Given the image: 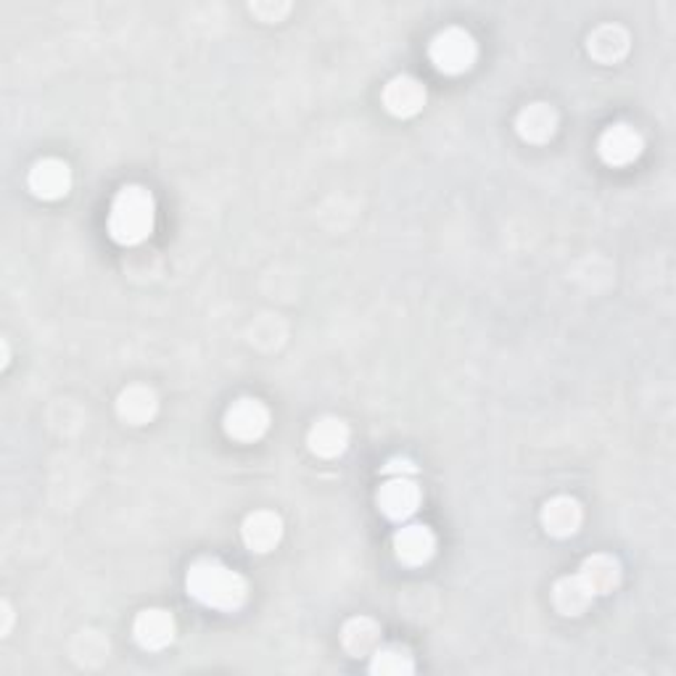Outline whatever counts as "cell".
Here are the masks:
<instances>
[{"mask_svg": "<svg viewBox=\"0 0 676 676\" xmlns=\"http://www.w3.org/2000/svg\"><path fill=\"white\" fill-rule=\"evenodd\" d=\"M186 589L203 608L236 613L249 600V581L217 558H199L188 566Z\"/></svg>", "mask_w": 676, "mask_h": 676, "instance_id": "obj_1", "label": "cell"}, {"mask_svg": "<svg viewBox=\"0 0 676 676\" xmlns=\"http://www.w3.org/2000/svg\"><path fill=\"white\" fill-rule=\"evenodd\" d=\"M153 225H157V201H153L151 190L138 182L119 188L109 207V220H106L111 241L125 249L140 246L151 238Z\"/></svg>", "mask_w": 676, "mask_h": 676, "instance_id": "obj_2", "label": "cell"}, {"mask_svg": "<svg viewBox=\"0 0 676 676\" xmlns=\"http://www.w3.org/2000/svg\"><path fill=\"white\" fill-rule=\"evenodd\" d=\"M376 505L394 524H407L420 510L422 489L410 460H391L386 465V481L378 486Z\"/></svg>", "mask_w": 676, "mask_h": 676, "instance_id": "obj_3", "label": "cell"}, {"mask_svg": "<svg viewBox=\"0 0 676 676\" xmlns=\"http://www.w3.org/2000/svg\"><path fill=\"white\" fill-rule=\"evenodd\" d=\"M428 59L436 72L449 77L465 74L478 59V42L465 27H444L428 42Z\"/></svg>", "mask_w": 676, "mask_h": 676, "instance_id": "obj_4", "label": "cell"}, {"mask_svg": "<svg viewBox=\"0 0 676 676\" xmlns=\"http://www.w3.org/2000/svg\"><path fill=\"white\" fill-rule=\"evenodd\" d=\"M270 422L272 415L262 399L241 397L225 410L222 428L225 434H228V439L238 444H254L270 431Z\"/></svg>", "mask_w": 676, "mask_h": 676, "instance_id": "obj_5", "label": "cell"}, {"mask_svg": "<svg viewBox=\"0 0 676 676\" xmlns=\"http://www.w3.org/2000/svg\"><path fill=\"white\" fill-rule=\"evenodd\" d=\"M643 132L629 122H613L610 127H605L603 136L597 138V157L608 167H629L643 157Z\"/></svg>", "mask_w": 676, "mask_h": 676, "instance_id": "obj_6", "label": "cell"}, {"mask_svg": "<svg viewBox=\"0 0 676 676\" xmlns=\"http://www.w3.org/2000/svg\"><path fill=\"white\" fill-rule=\"evenodd\" d=\"M428 101V90L418 77L412 74H397L384 84V93H380V103L397 119H410L420 115L422 106Z\"/></svg>", "mask_w": 676, "mask_h": 676, "instance_id": "obj_7", "label": "cell"}, {"mask_svg": "<svg viewBox=\"0 0 676 676\" xmlns=\"http://www.w3.org/2000/svg\"><path fill=\"white\" fill-rule=\"evenodd\" d=\"M27 186L34 199L59 201L72 190V169L61 159H40L27 175Z\"/></svg>", "mask_w": 676, "mask_h": 676, "instance_id": "obj_8", "label": "cell"}, {"mask_svg": "<svg viewBox=\"0 0 676 676\" xmlns=\"http://www.w3.org/2000/svg\"><path fill=\"white\" fill-rule=\"evenodd\" d=\"M178 624L175 616L165 608H146L140 610L132 622V639L148 653H159L175 643Z\"/></svg>", "mask_w": 676, "mask_h": 676, "instance_id": "obj_9", "label": "cell"}, {"mask_svg": "<svg viewBox=\"0 0 676 676\" xmlns=\"http://www.w3.org/2000/svg\"><path fill=\"white\" fill-rule=\"evenodd\" d=\"M539 524L553 539H568L579 534L584 524V507L576 497L558 495L547 499L539 510Z\"/></svg>", "mask_w": 676, "mask_h": 676, "instance_id": "obj_10", "label": "cell"}, {"mask_svg": "<svg viewBox=\"0 0 676 676\" xmlns=\"http://www.w3.org/2000/svg\"><path fill=\"white\" fill-rule=\"evenodd\" d=\"M351 439L349 426L336 415H322L317 418L307 431V447L315 457H322V460H336L347 453Z\"/></svg>", "mask_w": 676, "mask_h": 676, "instance_id": "obj_11", "label": "cell"}, {"mask_svg": "<svg viewBox=\"0 0 676 676\" xmlns=\"http://www.w3.org/2000/svg\"><path fill=\"white\" fill-rule=\"evenodd\" d=\"M394 555L401 566H426L436 555V534L426 524H405L394 534Z\"/></svg>", "mask_w": 676, "mask_h": 676, "instance_id": "obj_12", "label": "cell"}, {"mask_svg": "<svg viewBox=\"0 0 676 676\" xmlns=\"http://www.w3.org/2000/svg\"><path fill=\"white\" fill-rule=\"evenodd\" d=\"M558 127H560L558 109L547 101L528 103L518 111V117H516L518 138L526 140V143H534V146L549 143V140L555 138V132H558Z\"/></svg>", "mask_w": 676, "mask_h": 676, "instance_id": "obj_13", "label": "cell"}, {"mask_svg": "<svg viewBox=\"0 0 676 676\" xmlns=\"http://www.w3.org/2000/svg\"><path fill=\"white\" fill-rule=\"evenodd\" d=\"M243 545L257 555L272 553L284 539V518L275 510H254L241 524Z\"/></svg>", "mask_w": 676, "mask_h": 676, "instance_id": "obj_14", "label": "cell"}, {"mask_svg": "<svg viewBox=\"0 0 676 676\" xmlns=\"http://www.w3.org/2000/svg\"><path fill=\"white\" fill-rule=\"evenodd\" d=\"M159 397L148 384H130L119 391L117 415L127 426H146L157 418Z\"/></svg>", "mask_w": 676, "mask_h": 676, "instance_id": "obj_15", "label": "cell"}, {"mask_svg": "<svg viewBox=\"0 0 676 676\" xmlns=\"http://www.w3.org/2000/svg\"><path fill=\"white\" fill-rule=\"evenodd\" d=\"M576 574H579L581 579L589 584V589L595 592V597L613 595V592L622 587V579H624L622 560H618L616 555H608V553L589 555Z\"/></svg>", "mask_w": 676, "mask_h": 676, "instance_id": "obj_16", "label": "cell"}, {"mask_svg": "<svg viewBox=\"0 0 676 676\" xmlns=\"http://www.w3.org/2000/svg\"><path fill=\"white\" fill-rule=\"evenodd\" d=\"M629 46H632L629 30L622 24H613V21L595 27V30L587 34V53L597 63L622 61L624 56L629 53Z\"/></svg>", "mask_w": 676, "mask_h": 676, "instance_id": "obj_17", "label": "cell"}, {"mask_svg": "<svg viewBox=\"0 0 676 676\" xmlns=\"http://www.w3.org/2000/svg\"><path fill=\"white\" fill-rule=\"evenodd\" d=\"M380 639H384V632H380L376 618L370 616L349 618L341 629V647L351 658H370L380 647Z\"/></svg>", "mask_w": 676, "mask_h": 676, "instance_id": "obj_18", "label": "cell"}, {"mask_svg": "<svg viewBox=\"0 0 676 676\" xmlns=\"http://www.w3.org/2000/svg\"><path fill=\"white\" fill-rule=\"evenodd\" d=\"M595 600V592L589 589V584L579 574L563 576V579L553 584V605L560 616L579 618Z\"/></svg>", "mask_w": 676, "mask_h": 676, "instance_id": "obj_19", "label": "cell"}, {"mask_svg": "<svg viewBox=\"0 0 676 676\" xmlns=\"http://www.w3.org/2000/svg\"><path fill=\"white\" fill-rule=\"evenodd\" d=\"M370 674L376 676H410L415 674V658L410 650L399 645H380L376 653L370 655Z\"/></svg>", "mask_w": 676, "mask_h": 676, "instance_id": "obj_20", "label": "cell"}, {"mask_svg": "<svg viewBox=\"0 0 676 676\" xmlns=\"http://www.w3.org/2000/svg\"><path fill=\"white\" fill-rule=\"evenodd\" d=\"M3 613H6V626H3V637H6V634H9V629H11V622H13V610H11L9 603H3Z\"/></svg>", "mask_w": 676, "mask_h": 676, "instance_id": "obj_21", "label": "cell"}]
</instances>
